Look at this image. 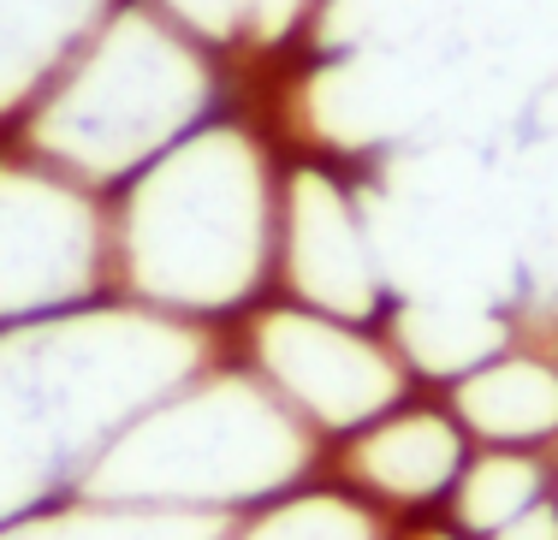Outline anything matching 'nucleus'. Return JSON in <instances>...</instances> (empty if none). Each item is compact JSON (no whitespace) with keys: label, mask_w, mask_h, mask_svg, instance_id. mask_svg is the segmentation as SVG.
I'll use <instances>...</instances> for the list:
<instances>
[{"label":"nucleus","mask_w":558,"mask_h":540,"mask_svg":"<svg viewBox=\"0 0 558 540\" xmlns=\"http://www.w3.org/2000/svg\"><path fill=\"white\" fill-rule=\"evenodd\" d=\"M279 173L274 131L232 101L108 196L113 261L179 315L238 303L279 268Z\"/></svg>","instance_id":"obj_1"},{"label":"nucleus","mask_w":558,"mask_h":540,"mask_svg":"<svg viewBox=\"0 0 558 540\" xmlns=\"http://www.w3.org/2000/svg\"><path fill=\"white\" fill-rule=\"evenodd\" d=\"M232 101V60L149 0H119L0 143L113 196Z\"/></svg>","instance_id":"obj_2"},{"label":"nucleus","mask_w":558,"mask_h":540,"mask_svg":"<svg viewBox=\"0 0 558 540\" xmlns=\"http://www.w3.org/2000/svg\"><path fill=\"white\" fill-rule=\"evenodd\" d=\"M108 261V196L0 143V315H48L96 292Z\"/></svg>","instance_id":"obj_3"},{"label":"nucleus","mask_w":558,"mask_h":540,"mask_svg":"<svg viewBox=\"0 0 558 540\" xmlns=\"http://www.w3.org/2000/svg\"><path fill=\"white\" fill-rule=\"evenodd\" d=\"M279 268L310 280L339 315H363L356 303L375 292V261L356 191L327 161H286L279 173Z\"/></svg>","instance_id":"obj_4"},{"label":"nucleus","mask_w":558,"mask_h":540,"mask_svg":"<svg viewBox=\"0 0 558 540\" xmlns=\"http://www.w3.org/2000/svg\"><path fill=\"white\" fill-rule=\"evenodd\" d=\"M119 0H0V137L24 120L54 72L96 36Z\"/></svg>","instance_id":"obj_5"},{"label":"nucleus","mask_w":558,"mask_h":540,"mask_svg":"<svg viewBox=\"0 0 558 540\" xmlns=\"http://www.w3.org/2000/svg\"><path fill=\"white\" fill-rule=\"evenodd\" d=\"M351 469L368 493H380L387 505H428L434 493L458 487L463 476V440L446 416H392L380 428H368L351 452Z\"/></svg>","instance_id":"obj_6"},{"label":"nucleus","mask_w":558,"mask_h":540,"mask_svg":"<svg viewBox=\"0 0 558 540\" xmlns=\"http://www.w3.org/2000/svg\"><path fill=\"white\" fill-rule=\"evenodd\" d=\"M463 416L505 445L558 433V368L529 363V357L487 368V375H475L463 386Z\"/></svg>","instance_id":"obj_7"},{"label":"nucleus","mask_w":558,"mask_h":540,"mask_svg":"<svg viewBox=\"0 0 558 540\" xmlns=\"http://www.w3.org/2000/svg\"><path fill=\"white\" fill-rule=\"evenodd\" d=\"M547 499V469L517 445H499L487 457H470L458 476V523L470 535H494L529 505Z\"/></svg>","instance_id":"obj_8"},{"label":"nucleus","mask_w":558,"mask_h":540,"mask_svg":"<svg viewBox=\"0 0 558 540\" xmlns=\"http://www.w3.org/2000/svg\"><path fill=\"white\" fill-rule=\"evenodd\" d=\"M315 12H322V0H256V36H250V60L291 48V42H298V36L315 24Z\"/></svg>","instance_id":"obj_9"},{"label":"nucleus","mask_w":558,"mask_h":540,"mask_svg":"<svg viewBox=\"0 0 558 540\" xmlns=\"http://www.w3.org/2000/svg\"><path fill=\"white\" fill-rule=\"evenodd\" d=\"M487 540H558V505H553V499H541V505H529L523 517H511L505 529H494Z\"/></svg>","instance_id":"obj_10"},{"label":"nucleus","mask_w":558,"mask_h":540,"mask_svg":"<svg viewBox=\"0 0 558 540\" xmlns=\"http://www.w3.org/2000/svg\"><path fill=\"white\" fill-rule=\"evenodd\" d=\"M416 540H470V535H458V529H428V535H416Z\"/></svg>","instance_id":"obj_11"},{"label":"nucleus","mask_w":558,"mask_h":540,"mask_svg":"<svg viewBox=\"0 0 558 540\" xmlns=\"http://www.w3.org/2000/svg\"><path fill=\"white\" fill-rule=\"evenodd\" d=\"M553 505H558V499H553Z\"/></svg>","instance_id":"obj_12"}]
</instances>
